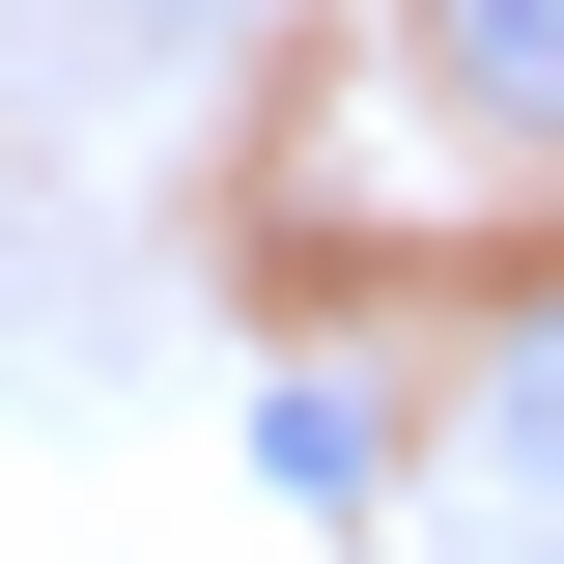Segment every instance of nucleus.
Instances as JSON below:
<instances>
[{"instance_id":"obj_1","label":"nucleus","mask_w":564,"mask_h":564,"mask_svg":"<svg viewBox=\"0 0 564 564\" xmlns=\"http://www.w3.org/2000/svg\"><path fill=\"white\" fill-rule=\"evenodd\" d=\"M395 29H423V85L480 141H564V0H395Z\"/></svg>"},{"instance_id":"obj_2","label":"nucleus","mask_w":564,"mask_h":564,"mask_svg":"<svg viewBox=\"0 0 564 564\" xmlns=\"http://www.w3.org/2000/svg\"><path fill=\"white\" fill-rule=\"evenodd\" d=\"M480 452H508V480L564 508V282H536V311H508V367H480Z\"/></svg>"},{"instance_id":"obj_3","label":"nucleus","mask_w":564,"mask_h":564,"mask_svg":"<svg viewBox=\"0 0 564 564\" xmlns=\"http://www.w3.org/2000/svg\"><path fill=\"white\" fill-rule=\"evenodd\" d=\"M254 480L282 508H367V395H254Z\"/></svg>"},{"instance_id":"obj_4","label":"nucleus","mask_w":564,"mask_h":564,"mask_svg":"<svg viewBox=\"0 0 564 564\" xmlns=\"http://www.w3.org/2000/svg\"><path fill=\"white\" fill-rule=\"evenodd\" d=\"M141 29H226V0H141Z\"/></svg>"}]
</instances>
